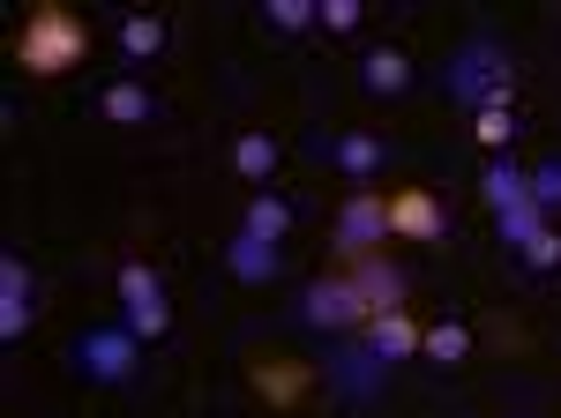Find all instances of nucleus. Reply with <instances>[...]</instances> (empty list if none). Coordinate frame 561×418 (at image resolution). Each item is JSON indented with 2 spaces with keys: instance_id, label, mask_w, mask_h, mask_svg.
<instances>
[{
  "instance_id": "f257e3e1",
  "label": "nucleus",
  "mask_w": 561,
  "mask_h": 418,
  "mask_svg": "<svg viewBox=\"0 0 561 418\" xmlns=\"http://www.w3.org/2000/svg\"><path fill=\"white\" fill-rule=\"evenodd\" d=\"M90 53V31L76 8H60V0H45L23 15V31H15V68L23 76H68V68H83Z\"/></svg>"
},
{
  "instance_id": "f03ea898",
  "label": "nucleus",
  "mask_w": 561,
  "mask_h": 418,
  "mask_svg": "<svg viewBox=\"0 0 561 418\" xmlns=\"http://www.w3.org/2000/svg\"><path fill=\"white\" fill-rule=\"evenodd\" d=\"M68 367H76L83 381L121 388V381H135V367H142V336H135L128 322H98V329H83L76 344H68Z\"/></svg>"
},
{
  "instance_id": "7ed1b4c3",
  "label": "nucleus",
  "mask_w": 561,
  "mask_h": 418,
  "mask_svg": "<svg viewBox=\"0 0 561 418\" xmlns=\"http://www.w3.org/2000/svg\"><path fill=\"white\" fill-rule=\"evenodd\" d=\"M300 322L307 329H330V336H345V329H367L375 322V306H367V292H359V277H314L300 292Z\"/></svg>"
},
{
  "instance_id": "20e7f679",
  "label": "nucleus",
  "mask_w": 561,
  "mask_h": 418,
  "mask_svg": "<svg viewBox=\"0 0 561 418\" xmlns=\"http://www.w3.org/2000/svg\"><path fill=\"white\" fill-rule=\"evenodd\" d=\"M113 285H121V322H128L142 344L173 336V306H165V285H158V269H150V262H121V269H113Z\"/></svg>"
},
{
  "instance_id": "39448f33",
  "label": "nucleus",
  "mask_w": 561,
  "mask_h": 418,
  "mask_svg": "<svg viewBox=\"0 0 561 418\" xmlns=\"http://www.w3.org/2000/svg\"><path fill=\"white\" fill-rule=\"evenodd\" d=\"M449 97L457 105H472V113H486V105H502L510 97V53L502 45H465L457 53V76H449Z\"/></svg>"
},
{
  "instance_id": "423d86ee",
  "label": "nucleus",
  "mask_w": 561,
  "mask_h": 418,
  "mask_svg": "<svg viewBox=\"0 0 561 418\" xmlns=\"http://www.w3.org/2000/svg\"><path fill=\"white\" fill-rule=\"evenodd\" d=\"M382 240H389V202L375 187H352L337 202V254L359 262V254H382Z\"/></svg>"
},
{
  "instance_id": "0eeeda50",
  "label": "nucleus",
  "mask_w": 561,
  "mask_h": 418,
  "mask_svg": "<svg viewBox=\"0 0 561 418\" xmlns=\"http://www.w3.org/2000/svg\"><path fill=\"white\" fill-rule=\"evenodd\" d=\"M389 232H404V240H442V232H449V209L434 202L427 187H397V195H389Z\"/></svg>"
},
{
  "instance_id": "6e6552de",
  "label": "nucleus",
  "mask_w": 561,
  "mask_h": 418,
  "mask_svg": "<svg viewBox=\"0 0 561 418\" xmlns=\"http://www.w3.org/2000/svg\"><path fill=\"white\" fill-rule=\"evenodd\" d=\"M31 322H38V306H31V269H23L15 254H0V336L23 344Z\"/></svg>"
},
{
  "instance_id": "1a4fd4ad",
  "label": "nucleus",
  "mask_w": 561,
  "mask_h": 418,
  "mask_svg": "<svg viewBox=\"0 0 561 418\" xmlns=\"http://www.w3.org/2000/svg\"><path fill=\"white\" fill-rule=\"evenodd\" d=\"M420 336H427V329H420V322L397 306V314H375V322L359 329V344H367L382 367H397V359H412V351H420Z\"/></svg>"
},
{
  "instance_id": "9d476101",
  "label": "nucleus",
  "mask_w": 561,
  "mask_h": 418,
  "mask_svg": "<svg viewBox=\"0 0 561 418\" xmlns=\"http://www.w3.org/2000/svg\"><path fill=\"white\" fill-rule=\"evenodd\" d=\"M240 232L262 240V247H285V232H293V202H285V195H270V187H255L248 209H240Z\"/></svg>"
},
{
  "instance_id": "9b49d317",
  "label": "nucleus",
  "mask_w": 561,
  "mask_h": 418,
  "mask_svg": "<svg viewBox=\"0 0 561 418\" xmlns=\"http://www.w3.org/2000/svg\"><path fill=\"white\" fill-rule=\"evenodd\" d=\"M322 158L345 172V179H375V172L389 165V142H375V135H330Z\"/></svg>"
},
{
  "instance_id": "f8f14e48",
  "label": "nucleus",
  "mask_w": 561,
  "mask_h": 418,
  "mask_svg": "<svg viewBox=\"0 0 561 418\" xmlns=\"http://www.w3.org/2000/svg\"><path fill=\"white\" fill-rule=\"evenodd\" d=\"M479 195H486V209L502 217V209H517V202H531V165H517L510 150L494 158V165L479 172Z\"/></svg>"
},
{
  "instance_id": "ddd939ff",
  "label": "nucleus",
  "mask_w": 561,
  "mask_h": 418,
  "mask_svg": "<svg viewBox=\"0 0 561 418\" xmlns=\"http://www.w3.org/2000/svg\"><path fill=\"white\" fill-rule=\"evenodd\" d=\"M352 277H359V292H367V306H375V314H397V306H404V269H397V262L359 254V262H352Z\"/></svg>"
},
{
  "instance_id": "4468645a",
  "label": "nucleus",
  "mask_w": 561,
  "mask_h": 418,
  "mask_svg": "<svg viewBox=\"0 0 561 418\" xmlns=\"http://www.w3.org/2000/svg\"><path fill=\"white\" fill-rule=\"evenodd\" d=\"M98 113H105L113 127H150V120H158V97H150V90L135 83V76H121V83H105Z\"/></svg>"
},
{
  "instance_id": "2eb2a0df",
  "label": "nucleus",
  "mask_w": 561,
  "mask_h": 418,
  "mask_svg": "<svg viewBox=\"0 0 561 418\" xmlns=\"http://www.w3.org/2000/svg\"><path fill=\"white\" fill-rule=\"evenodd\" d=\"M225 269H232L240 285H270V277L285 269V254L262 247V240H248V232H232V240H225Z\"/></svg>"
},
{
  "instance_id": "dca6fc26",
  "label": "nucleus",
  "mask_w": 561,
  "mask_h": 418,
  "mask_svg": "<svg viewBox=\"0 0 561 418\" xmlns=\"http://www.w3.org/2000/svg\"><path fill=\"white\" fill-rule=\"evenodd\" d=\"M359 90H375V97H404V90H412V60H404L397 45H375V53L359 60Z\"/></svg>"
},
{
  "instance_id": "f3484780",
  "label": "nucleus",
  "mask_w": 561,
  "mask_h": 418,
  "mask_svg": "<svg viewBox=\"0 0 561 418\" xmlns=\"http://www.w3.org/2000/svg\"><path fill=\"white\" fill-rule=\"evenodd\" d=\"M232 172H240V179H255V187H270V172H277V135L248 127V135L232 142Z\"/></svg>"
},
{
  "instance_id": "a211bd4d",
  "label": "nucleus",
  "mask_w": 561,
  "mask_h": 418,
  "mask_svg": "<svg viewBox=\"0 0 561 418\" xmlns=\"http://www.w3.org/2000/svg\"><path fill=\"white\" fill-rule=\"evenodd\" d=\"M158 45H165V15H150V8L142 15H121V53H128L135 68H150Z\"/></svg>"
},
{
  "instance_id": "6ab92c4d",
  "label": "nucleus",
  "mask_w": 561,
  "mask_h": 418,
  "mask_svg": "<svg viewBox=\"0 0 561 418\" xmlns=\"http://www.w3.org/2000/svg\"><path fill=\"white\" fill-rule=\"evenodd\" d=\"M420 351H427L434 367H465V359H472V329H465V322H434V329L420 336Z\"/></svg>"
},
{
  "instance_id": "aec40b11",
  "label": "nucleus",
  "mask_w": 561,
  "mask_h": 418,
  "mask_svg": "<svg viewBox=\"0 0 561 418\" xmlns=\"http://www.w3.org/2000/svg\"><path fill=\"white\" fill-rule=\"evenodd\" d=\"M494 232H502V247H531V240H539V232H547V209L539 202H517V209H502V217H494Z\"/></svg>"
},
{
  "instance_id": "412c9836",
  "label": "nucleus",
  "mask_w": 561,
  "mask_h": 418,
  "mask_svg": "<svg viewBox=\"0 0 561 418\" xmlns=\"http://www.w3.org/2000/svg\"><path fill=\"white\" fill-rule=\"evenodd\" d=\"M262 23H270L277 38H293V31H314V23H322V0H262Z\"/></svg>"
},
{
  "instance_id": "4be33fe9",
  "label": "nucleus",
  "mask_w": 561,
  "mask_h": 418,
  "mask_svg": "<svg viewBox=\"0 0 561 418\" xmlns=\"http://www.w3.org/2000/svg\"><path fill=\"white\" fill-rule=\"evenodd\" d=\"M472 135L494 150V158H502V150L517 142V113H510V97H502V105H486V113H472Z\"/></svg>"
},
{
  "instance_id": "5701e85b",
  "label": "nucleus",
  "mask_w": 561,
  "mask_h": 418,
  "mask_svg": "<svg viewBox=\"0 0 561 418\" xmlns=\"http://www.w3.org/2000/svg\"><path fill=\"white\" fill-rule=\"evenodd\" d=\"M517 262H524V269H531V277H554V269H561V232H554V224H547V232H539V240H531V247H524Z\"/></svg>"
},
{
  "instance_id": "b1692460",
  "label": "nucleus",
  "mask_w": 561,
  "mask_h": 418,
  "mask_svg": "<svg viewBox=\"0 0 561 418\" xmlns=\"http://www.w3.org/2000/svg\"><path fill=\"white\" fill-rule=\"evenodd\" d=\"M531 202L554 217L561 209V158H547V165H531Z\"/></svg>"
},
{
  "instance_id": "393cba45",
  "label": "nucleus",
  "mask_w": 561,
  "mask_h": 418,
  "mask_svg": "<svg viewBox=\"0 0 561 418\" xmlns=\"http://www.w3.org/2000/svg\"><path fill=\"white\" fill-rule=\"evenodd\" d=\"M359 15H367V0H322V31H337V38L359 31Z\"/></svg>"
}]
</instances>
